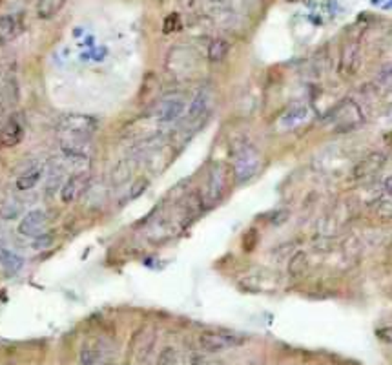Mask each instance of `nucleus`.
<instances>
[{"instance_id": "f257e3e1", "label": "nucleus", "mask_w": 392, "mask_h": 365, "mask_svg": "<svg viewBox=\"0 0 392 365\" xmlns=\"http://www.w3.org/2000/svg\"><path fill=\"white\" fill-rule=\"evenodd\" d=\"M261 170V156L250 143H241L234 150V175L239 182H246Z\"/></svg>"}, {"instance_id": "f03ea898", "label": "nucleus", "mask_w": 392, "mask_h": 365, "mask_svg": "<svg viewBox=\"0 0 392 365\" xmlns=\"http://www.w3.org/2000/svg\"><path fill=\"white\" fill-rule=\"evenodd\" d=\"M97 128V120L82 113H68L58 120V130L64 137H89Z\"/></svg>"}, {"instance_id": "7ed1b4c3", "label": "nucleus", "mask_w": 392, "mask_h": 365, "mask_svg": "<svg viewBox=\"0 0 392 365\" xmlns=\"http://www.w3.org/2000/svg\"><path fill=\"white\" fill-rule=\"evenodd\" d=\"M245 342V340L234 333H225V330H205L199 336V345L206 352H221L234 349Z\"/></svg>"}, {"instance_id": "20e7f679", "label": "nucleus", "mask_w": 392, "mask_h": 365, "mask_svg": "<svg viewBox=\"0 0 392 365\" xmlns=\"http://www.w3.org/2000/svg\"><path fill=\"white\" fill-rule=\"evenodd\" d=\"M227 166L221 165V163H215L212 168H210L208 174V182H206V201L210 205L212 203H217L221 197H223L225 190H227Z\"/></svg>"}, {"instance_id": "39448f33", "label": "nucleus", "mask_w": 392, "mask_h": 365, "mask_svg": "<svg viewBox=\"0 0 392 365\" xmlns=\"http://www.w3.org/2000/svg\"><path fill=\"white\" fill-rule=\"evenodd\" d=\"M48 225V216L42 210H32L27 212L20 223H18V232L26 237H39L44 232Z\"/></svg>"}, {"instance_id": "423d86ee", "label": "nucleus", "mask_w": 392, "mask_h": 365, "mask_svg": "<svg viewBox=\"0 0 392 365\" xmlns=\"http://www.w3.org/2000/svg\"><path fill=\"white\" fill-rule=\"evenodd\" d=\"M210 106H212V94L208 89H199L194 97L192 104L188 106L186 125H196V123L205 119L206 113L210 111Z\"/></svg>"}, {"instance_id": "0eeeda50", "label": "nucleus", "mask_w": 392, "mask_h": 365, "mask_svg": "<svg viewBox=\"0 0 392 365\" xmlns=\"http://www.w3.org/2000/svg\"><path fill=\"white\" fill-rule=\"evenodd\" d=\"M385 165V156L381 151H372L365 159H361L354 168V178L356 179H369L374 178L379 170L384 168Z\"/></svg>"}, {"instance_id": "6e6552de", "label": "nucleus", "mask_w": 392, "mask_h": 365, "mask_svg": "<svg viewBox=\"0 0 392 365\" xmlns=\"http://www.w3.org/2000/svg\"><path fill=\"white\" fill-rule=\"evenodd\" d=\"M184 101L179 97L165 99L159 106L156 108V117L159 123H174L183 116Z\"/></svg>"}, {"instance_id": "1a4fd4ad", "label": "nucleus", "mask_w": 392, "mask_h": 365, "mask_svg": "<svg viewBox=\"0 0 392 365\" xmlns=\"http://www.w3.org/2000/svg\"><path fill=\"white\" fill-rule=\"evenodd\" d=\"M24 137V128L17 119H8L0 126V148L17 147Z\"/></svg>"}, {"instance_id": "9d476101", "label": "nucleus", "mask_w": 392, "mask_h": 365, "mask_svg": "<svg viewBox=\"0 0 392 365\" xmlns=\"http://www.w3.org/2000/svg\"><path fill=\"white\" fill-rule=\"evenodd\" d=\"M88 182H89L88 174L72 175V178L64 182L63 188H61V199H63L64 203H72V201H75L77 197L86 190Z\"/></svg>"}, {"instance_id": "9b49d317", "label": "nucleus", "mask_w": 392, "mask_h": 365, "mask_svg": "<svg viewBox=\"0 0 392 365\" xmlns=\"http://www.w3.org/2000/svg\"><path fill=\"white\" fill-rule=\"evenodd\" d=\"M20 32V24H18L17 17L13 15H0V40L2 42H9Z\"/></svg>"}, {"instance_id": "f8f14e48", "label": "nucleus", "mask_w": 392, "mask_h": 365, "mask_svg": "<svg viewBox=\"0 0 392 365\" xmlns=\"http://www.w3.org/2000/svg\"><path fill=\"white\" fill-rule=\"evenodd\" d=\"M135 352H137L139 358H146L148 352L152 351L153 347V330L144 327V329L139 330L135 334Z\"/></svg>"}, {"instance_id": "ddd939ff", "label": "nucleus", "mask_w": 392, "mask_h": 365, "mask_svg": "<svg viewBox=\"0 0 392 365\" xmlns=\"http://www.w3.org/2000/svg\"><path fill=\"white\" fill-rule=\"evenodd\" d=\"M66 4V0H39L37 2V15L42 20H49L61 11Z\"/></svg>"}, {"instance_id": "4468645a", "label": "nucleus", "mask_w": 392, "mask_h": 365, "mask_svg": "<svg viewBox=\"0 0 392 365\" xmlns=\"http://www.w3.org/2000/svg\"><path fill=\"white\" fill-rule=\"evenodd\" d=\"M63 179H64V166L58 165L57 159H53L51 163H49V168H48V185H46L48 196H51V194L63 185Z\"/></svg>"}, {"instance_id": "2eb2a0df", "label": "nucleus", "mask_w": 392, "mask_h": 365, "mask_svg": "<svg viewBox=\"0 0 392 365\" xmlns=\"http://www.w3.org/2000/svg\"><path fill=\"white\" fill-rule=\"evenodd\" d=\"M23 265L24 259L20 258V256H17L15 252H11V250L4 249V247H0V267L4 268L6 272L15 274V272H18L23 268Z\"/></svg>"}, {"instance_id": "dca6fc26", "label": "nucleus", "mask_w": 392, "mask_h": 365, "mask_svg": "<svg viewBox=\"0 0 392 365\" xmlns=\"http://www.w3.org/2000/svg\"><path fill=\"white\" fill-rule=\"evenodd\" d=\"M307 106H294L290 108L285 116L281 117V123H283V126H286V128H292V126H298L299 123H303V120L307 119Z\"/></svg>"}, {"instance_id": "f3484780", "label": "nucleus", "mask_w": 392, "mask_h": 365, "mask_svg": "<svg viewBox=\"0 0 392 365\" xmlns=\"http://www.w3.org/2000/svg\"><path fill=\"white\" fill-rule=\"evenodd\" d=\"M360 64V48L358 44H347L343 48V54H341V66L348 68V72H354Z\"/></svg>"}, {"instance_id": "a211bd4d", "label": "nucleus", "mask_w": 392, "mask_h": 365, "mask_svg": "<svg viewBox=\"0 0 392 365\" xmlns=\"http://www.w3.org/2000/svg\"><path fill=\"white\" fill-rule=\"evenodd\" d=\"M228 49H230V44H228L227 40L214 39L208 48V61L210 63H221L228 55Z\"/></svg>"}, {"instance_id": "6ab92c4d", "label": "nucleus", "mask_w": 392, "mask_h": 365, "mask_svg": "<svg viewBox=\"0 0 392 365\" xmlns=\"http://www.w3.org/2000/svg\"><path fill=\"white\" fill-rule=\"evenodd\" d=\"M20 210H23V205H20L15 197H8V199L2 201V205H0V216L4 219H13L20 214Z\"/></svg>"}, {"instance_id": "aec40b11", "label": "nucleus", "mask_w": 392, "mask_h": 365, "mask_svg": "<svg viewBox=\"0 0 392 365\" xmlns=\"http://www.w3.org/2000/svg\"><path fill=\"white\" fill-rule=\"evenodd\" d=\"M40 181V170H30L26 174H23L17 179V188L18 190H32L35 188L37 182Z\"/></svg>"}, {"instance_id": "412c9836", "label": "nucleus", "mask_w": 392, "mask_h": 365, "mask_svg": "<svg viewBox=\"0 0 392 365\" xmlns=\"http://www.w3.org/2000/svg\"><path fill=\"white\" fill-rule=\"evenodd\" d=\"M79 361L80 365H97L99 361V352L94 345H82L80 349V354H79Z\"/></svg>"}, {"instance_id": "4be33fe9", "label": "nucleus", "mask_w": 392, "mask_h": 365, "mask_svg": "<svg viewBox=\"0 0 392 365\" xmlns=\"http://www.w3.org/2000/svg\"><path fill=\"white\" fill-rule=\"evenodd\" d=\"M129 174H132V168L128 166V163H119V165L115 166V170H113L112 179H113V182H115V185H119V182L128 181Z\"/></svg>"}, {"instance_id": "5701e85b", "label": "nucleus", "mask_w": 392, "mask_h": 365, "mask_svg": "<svg viewBox=\"0 0 392 365\" xmlns=\"http://www.w3.org/2000/svg\"><path fill=\"white\" fill-rule=\"evenodd\" d=\"M305 261H307V258H305L303 252H298L294 258L290 259V272L292 274H301L305 271Z\"/></svg>"}, {"instance_id": "b1692460", "label": "nucleus", "mask_w": 392, "mask_h": 365, "mask_svg": "<svg viewBox=\"0 0 392 365\" xmlns=\"http://www.w3.org/2000/svg\"><path fill=\"white\" fill-rule=\"evenodd\" d=\"M376 334H378L379 338L384 340V342L391 343V345H392V326L381 327V329H378V330H376Z\"/></svg>"}, {"instance_id": "393cba45", "label": "nucleus", "mask_w": 392, "mask_h": 365, "mask_svg": "<svg viewBox=\"0 0 392 365\" xmlns=\"http://www.w3.org/2000/svg\"><path fill=\"white\" fill-rule=\"evenodd\" d=\"M51 241H53V237L51 236H42V237H35V243H33V247L35 249H46V247L51 245Z\"/></svg>"}, {"instance_id": "a878e982", "label": "nucleus", "mask_w": 392, "mask_h": 365, "mask_svg": "<svg viewBox=\"0 0 392 365\" xmlns=\"http://www.w3.org/2000/svg\"><path fill=\"white\" fill-rule=\"evenodd\" d=\"M385 187H387L388 192H392V178L387 179V182H385Z\"/></svg>"}]
</instances>
